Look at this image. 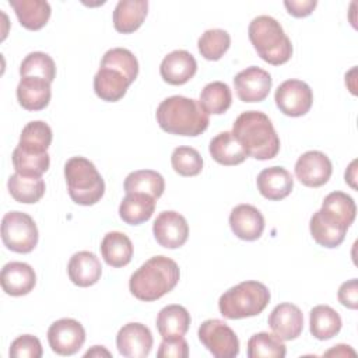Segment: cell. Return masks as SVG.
<instances>
[{
	"instance_id": "cell-1",
	"label": "cell",
	"mask_w": 358,
	"mask_h": 358,
	"mask_svg": "<svg viewBox=\"0 0 358 358\" xmlns=\"http://www.w3.org/2000/svg\"><path fill=\"white\" fill-rule=\"evenodd\" d=\"M138 76L136 56L124 48H112L105 52L99 70L94 77V91L106 102L120 101L127 88Z\"/></svg>"
},
{
	"instance_id": "cell-2",
	"label": "cell",
	"mask_w": 358,
	"mask_h": 358,
	"mask_svg": "<svg viewBox=\"0 0 358 358\" xmlns=\"http://www.w3.org/2000/svg\"><path fill=\"white\" fill-rule=\"evenodd\" d=\"M232 134L245 154L255 159H271L280 151V137L270 117L260 110L242 112L232 124Z\"/></svg>"
},
{
	"instance_id": "cell-3",
	"label": "cell",
	"mask_w": 358,
	"mask_h": 358,
	"mask_svg": "<svg viewBox=\"0 0 358 358\" xmlns=\"http://www.w3.org/2000/svg\"><path fill=\"white\" fill-rule=\"evenodd\" d=\"M180 278V270L175 260L158 255L143 263L129 280V289L134 298L152 302L171 292Z\"/></svg>"
},
{
	"instance_id": "cell-4",
	"label": "cell",
	"mask_w": 358,
	"mask_h": 358,
	"mask_svg": "<svg viewBox=\"0 0 358 358\" xmlns=\"http://www.w3.org/2000/svg\"><path fill=\"white\" fill-rule=\"evenodd\" d=\"M159 127L176 136L196 137L208 127L210 117L199 101L182 95L165 98L155 112Z\"/></svg>"
},
{
	"instance_id": "cell-5",
	"label": "cell",
	"mask_w": 358,
	"mask_h": 358,
	"mask_svg": "<svg viewBox=\"0 0 358 358\" xmlns=\"http://www.w3.org/2000/svg\"><path fill=\"white\" fill-rule=\"evenodd\" d=\"M248 35L259 57L266 63L280 66L291 59L292 43L275 18L255 17L249 24Z\"/></svg>"
},
{
	"instance_id": "cell-6",
	"label": "cell",
	"mask_w": 358,
	"mask_h": 358,
	"mask_svg": "<svg viewBox=\"0 0 358 358\" xmlns=\"http://www.w3.org/2000/svg\"><path fill=\"white\" fill-rule=\"evenodd\" d=\"M268 288L259 281H242L227 289L218 299L220 313L225 319H245L260 315L270 302Z\"/></svg>"
},
{
	"instance_id": "cell-7",
	"label": "cell",
	"mask_w": 358,
	"mask_h": 358,
	"mask_svg": "<svg viewBox=\"0 0 358 358\" xmlns=\"http://www.w3.org/2000/svg\"><path fill=\"white\" fill-rule=\"evenodd\" d=\"M64 179L70 199L80 206L98 203L105 193V182L96 166L84 157H71L64 164Z\"/></svg>"
},
{
	"instance_id": "cell-8",
	"label": "cell",
	"mask_w": 358,
	"mask_h": 358,
	"mask_svg": "<svg viewBox=\"0 0 358 358\" xmlns=\"http://www.w3.org/2000/svg\"><path fill=\"white\" fill-rule=\"evenodd\" d=\"M38 228L31 215L10 211L1 220V239L7 249L15 253H29L38 245Z\"/></svg>"
},
{
	"instance_id": "cell-9",
	"label": "cell",
	"mask_w": 358,
	"mask_h": 358,
	"mask_svg": "<svg viewBox=\"0 0 358 358\" xmlns=\"http://www.w3.org/2000/svg\"><path fill=\"white\" fill-rule=\"evenodd\" d=\"M199 340L215 358H234L239 354L235 331L220 319L204 320L199 327Z\"/></svg>"
},
{
	"instance_id": "cell-10",
	"label": "cell",
	"mask_w": 358,
	"mask_h": 358,
	"mask_svg": "<svg viewBox=\"0 0 358 358\" xmlns=\"http://www.w3.org/2000/svg\"><path fill=\"white\" fill-rule=\"evenodd\" d=\"M274 101L284 115L299 117L310 110L313 92L305 81L291 78L278 85L274 94Z\"/></svg>"
},
{
	"instance_id": "cell-11",
	"label": "cell",
	"mask_w": 358,
	"mask_h": 358,
	"mask_svg": "<svg viewBox=\"0 0 358 358\" xmlns=\"http://www.w3.org/2000/svg\"><path fill=\"white\" fill-rule=\"evenodd\" d=\"M48 341L53 352L74 355L85 341V330L78 320L63 317L49 326Z\"/></svg>"
},
{
	"instance_id": "cell-12",
	"label": "cell",
	"mask_w": 358,
	"mask_h": 358,
	"mask_svg": "<svg viewBox=\"0 0 358 358\" xmlns=\"http://www.w3.org/2000/svg\"><path fill=\"white\" fill-rule=\"evenodd\" d=\"M273 78L268 71L250 66L239 71L234 77V87L238 98L242 102H262L264 101L271 90Z\"/></svg>"
},
{
	"instance_id": "cell-13",
	"label": "cell",
	"mask_w": 358,
	"mask_h": 358,
	"mask_svg": "<svg viewBox=\"0 0 358 358\" xmlns=\"http://www.w3.org/2000/svg\"><path fill=\"white\" fill-rule=\"evenodd\" d=\"M348 228L350 227L341 218L323 207L317 210L309 221L310 235L315 242L329 249H334L343 243Z\"/></svg>"
},
{
	"instance_id": "cell-14",
	"label": "cell",
	"mask_w": 358,
	"mask_h": 358,
	"mask_svg": "<svg viewBox=\"0 0 358 358\" xmlns=\"http://www.w3.org/2000/svg\"><path fill=\"white\" fill-rule=\"evenodd\" d=\"M152 234L159 246L178 249L189 238V224L186 218L176 211H162L152 224Z\"/></svg>"
},
{
	"instance_id": "cell-15",
	"label": "cell",
	"mask_w": 358,
	"mask_h": 358,
	"mask_svg": "<svg viewBox=\"0 0 358 358\" xmlns=\"http://www.w3.org/2000/svg\"><path fill=\"white\" fill-rule=\"evenodd\" d=\"M331 172V161L322 151H306L295 162V176L308 187H320L326 185Z\"/></svg>"
},
{
	"instance_id": "cell-16",
	"label": "cell",
	"mask_w": 358,
	"mask_h": 358,
	"mask_svg": "<svg viewBox=\"0 0 358 358\" xmlns=\"http://www.w3.org/2000/svg\"><path fill=\"white\" fill-rule=\"evenodd\" d=\"M152 344V334L143 323H127L120 327L116 334L117 351L126 358H145L150 354Z\"/></svg>"
},
{
	"instance_id": "cell-17",
	"label": "cell",
	"mask_w": 358,
	"mask_h": 358,
	"mask_svg": "<svg viewBox=\"0 0 358 358\" xmlns=\"http://www.w3.org/2000/svg\"><path fill=\"white\" fill-rule=\"evenodd\" d=\"M267 322L273 333L282 341L295 340L301 336L303 330L302 310L296 305L289 302H282L277 305L271 310Z\"/></svg>"
},
{
	"instance_id": "cell-18",
	"label": "cell",
	"mask_w": 358,
	"mask_h": 358,
	"mask_svg": "<svg viewBox=\"0 0 358 358\" xmlns=\"http://www.w3.org/2000/svg\"><path fill=\"white\" fill-rule=\"evenodd\" d=\"M197 62L192 53L183 49L168 53L159 66L162 80L171 85H182L194 77Z\"/></svg>"
},
{
	"instance_id": "cell-19",
	"label": "cell",
	"mask_w": 358,
	"mask_h": 358,
	"mask_svg": "<svg viewBox=\"0 0 358 358\" xmlns=\"http://www.w3.org/2000/svg\"><path fill=\"white\" fill-rule=\"evenodd\" d=\"M229 227L242 241H256L264 231V217L252 204H238L229 214Z\"/></svg>"
},
{
	"instance_id": "cell-20",
	"label": "cell",
	"mask_w": 358,
	"mask_h": 358,
	"mask_svg": "<svg viewBox=\"0 0 358 358\" xmlns=\"http://www.w3.org/2000/svg\"><path fill=\"white\" fill-rule=\"evenodd\" d=\"M0 281L3 291L11 296H22L29 294L36 284L34 268L24 262H10L3 266Z\"/></svg>"
},
{
	"instance_id": "cell-21",
	"label": "cell",
	"mask_w": 358,
	"mask_h": 358,
	"mask_svg": "<svg viewBox=\"0 0 358 358\" xmlns=\"http://www.w3.org/2000/svg\"><path fill=\"white\" fill-rule=\"evenodd\" d=\"M259 193L271 201H278L289 196L294 187L292 175L282 166L264 168L256 179Z\"/></svg>"
},
{
	"instance_id": "cell-22",
	"label": "cell",
	"mask_w": 358,
	"mask_h": 358,
	"mask_svg": "<svg viewBox=\"0 0 358 358\" xmlns=\"http://www.w3.org/2000/svg\"><path fill=\"white\" fill-rule=\"evenodd\" d=\"M67 274L74 285L85 288L99 281L102 266L95 253L81 250L70 257L67 264Z\"/></svg>"
},
{
	"instance_id": "cell-23",
	"label": "cell",
	"mask_w": 358,
	"mask_h": 358,
	"mask_svg": "<svg viewBox=\"0 0 358 358\" xmlns=\"http://www.w3.org/2000/svg\"><path fill=\"white\" fill-rule=\"evenodd\" d=\"M52 96L50 83L39 77H21L17 85L18 103L27 110L45 109Z\"/></svg>"
},
{
	"instance_id": "cell-24",
	"label": "cell",
	"mask_w": 358,
	"mask_h": 358,
	"mask_svg": "<svg viewBox=\"0 0 358 358\" xmlns=\"http://www.w3.org/2000/svg\"><path fill=\"white\" fill-rule=\"evenodd\" d=\"M147 13V0H120L113 10V27L120 34H131L143 25Z\"/></svg>"
},
{
	"instance_id": "cell-25",
	"label": "cell",
	"mask_w": 358,
	"mask_h": 358,
	"mask_svg": "<svg viewBox=\"0 0 358 358\" xmlns=\"http://www.w3.org/2000/svg\"><path fill=\"white\" fill-rule=\"evenodd\" d=\"M101 255L106 264L115 268L127 266L133 257V243L127 235L119 231L108 232L101 242Z\"/></svg>"
},
{
	"instance_id": "cell-26",
	"label": "cell",
	"mask_w": 358,
	"mask_h": 358,
	"mask_svg": "<svg viewBox=\"0 0 358 358\" xmlns=\"http://www.w3.org/2000/svg\"><path fill=\"white\" fill-rule=\"evenodd\" d=\"M20 24L29 31H39L50 18V4L43 0H10Z\"/></svg>"
},
{
	"instance_id": "cell-27",
	"label": "cell",
	"mask_w": 358,
	"mask_h": 358,
	"mask_svg": "<svg viewBox=\"0 0 358 358\" xmlns=\"http://www.w3.org/2000/svg\"><path fill=\"white\" fill-rule=\"evenodd\" d=\"M155 210V199L144 193H126L119 206V217L129 225L148 221Z\"/></svg>"
},
{
	"instance_id": "cell-28",
	"label": "cell",
	"mask_w": 358,
	"mask_h": 358,
	"mask_svg": "<svg viewBox=\"0 0 358 358\" xmlns=\"http://www.w3.org/2000/svg\"><path fill=\"white\" fill-rule=\"evenodd\" d=\"M190 313L182 305H166L157 316V330L162 338L185 336L190 326Z\"/></svg>"
},
{
	"instance_id": "cell-29",
	"label": "cell",
	"mask_w": 358,
	"mask_h": 358,
	"mask_svg": "<svg viewBox=\"0 0 358 358\" xmlns=\"http://www.w3.org/2000/svg\"><path fill=\"white\" fill-rule=\"evenodd\" d=\"M208 151L215 162L225 166L239 165L248 157L238 140L234 137L232 131H222L213 137L208 145Z\"/></svg>"
},
{
	"instance_id": "cell-30",
	"label": "cell",
	"mask_w": 358,
	"mask_h": 358,
	"mask_svg": "<svg viewBox=\"0 0 358 358\" xmlns=\"http://www.w3.org/2000/svg\"><path fill=\"white\" fill-rule=\"evenodd\" d=\"M7 187L11 197L15 201L24 204L38 203L46 190V185L42 176H25L18 172L8 178Z\"/></svg>"
},
{
	"instance_id": "cell-31",
	"label": "cell",
	"mask_w": 358,
	"mask_h": 358,
	"mask_svg": "<svg viewBox=\"0 0 358 358\" xmlns=\"http://www.w3.org/2000/svg\"><path fill=\"white\" fill-rule=\"evenodd\" d=\"M309 330L317 340H329L341 330L340 315L329 305H317L309 313Z\"/></svg>"
},
{
	"instance_id": "cell-32",
	"label": "cell",
	"mask_w": 358,
	"mask_h": 358,
	"mask_svg": "<svg viewBox=\"0 0 358 358\" xmlns=\"http://www.w3.org/2000/svg\"><path fill=\"white\" fill-rule=\"evenodd\" d=\"M123 187L126 193H144L157 200L165 190V180L157 171L140 169L126 176Z\"/></svg>"
},
{
	"instance_id": "cell-33",
	"label": "cell",
	"mask_w": 358,
	"mask_h": 358,
	"mask_svg": "<svg viewBox=\"0 0 358 358\" xmlns=\"http://www.w3.org/2000/svg\"><path fill=\"white\" fill-rule=\"evenodd\" d=\"M52 129L48 123L43 120H32L22 127L17 147L28 152L42 154L48 152V148L52 144Z\"/></svg>"
},
{
	"instance_id": "cell-34",
	"label": "cell",
	"mask_w": 358,
	"mask_h": 358,
	"mask_svg": "<svg viewBox=\"0 0 358 358\" xmlns=\"http://www.w3.org/2000/svg\"><path fill=\"white\" fill-rule=\"evenodd\" d=\"M199 102L208 115H222L232 103L231 88L222 81L208 83L201 90Z\"/></svg>"
},
{
	"instance_id": "cell-35",
	"label": "cell",
	"mask_w": 358,
	"mask_h": 358,
	"mask_svg": "<svg viewBox=\"0 0 358 358\" xmlns=\"http://www.w3.org/2000/svg\"><path fill=\"white\" fill-rule=\"evenodd\" d=\"M287 347L274 333L260 331L248 340L249 358H284Z\"/></svg>"
},
{
	"instance_id": "cell-36",
	"label": "cell",
	"mask_w": 358,
	"mask_h": 358,
	"mask_svg": "<svg viewBox=\"0 0 358 358\" xmlns=\"http://www.w3.org/2000/svg\"><path fill=\"white\" fill-rule=\"evenodd\" d=\"M13 166L15 172L25 176H42L50 165V157L48 152L35 154L15 147L11 155Z\"/></svg>"
},
{
	"instance_id": "cell-37",
	"label": "cell",
	"mask_w": 358,
	"mask_h": 358,
	"mask_svg": "<svg viewBox=\"0 0 358 358\" xmlns=\"http://www.w3.org/2000/svg\"><path fill=\"white\" fill-rule=\"evenodd\" d=\"M231 46V36L227 31L214 28V29H207L201 34V36L197 41V48L200 55L206 60H220L225 52Z\"/></svg>"
},
{
	"instance_id": "cell-38",
	"label": "cell",
	"mask_w": 358,
	"mask_h": 358,
	"mask_svg": "<svg viewBox=\"0 0 358 358\" xmlns=\"http://www.w3.org/2000/svg\"><path fill=\"white\" fill-rule=\"evenodd\" d=\"M21 77H39L52 83L56 77V64L53 59L43 52L28 53L20 66Z\"/></svg>"
},
{
	"instance_id": "cell-39",
	"label": "cell",
	"mask_w": 358,
	"mask_h": 358,
	"mask_svg": "<svg viewBox=\"0 0 358 358\" xmlns=\"http://www.w3.org/2000/svg\"><path fill=\"white\" fill-rule=\"evenodd\" d=\"M171 164L173 171L180 176H196L203 169V158L200 152L187 145H179L172 151Z\"/></svg>"
},
{
	"instance_id": "cell-40",
	"label": "cell",
	"mask_w": 358,
	"mask_h": 358,
	"mask_svg": "<svg viewBox=\"0 0 358 358\" xmlns=\"http://www.w3.org/2000/svg\"><path fill=\"white\" fill-rule=\"evenodd\" d=\"M322 207L331 211L336 214L338 218H341L348 227L354 222L355 214H357V207L351 196L343 192H331L329 193L323 203Z\"/></svg>"
},
{
	"instance_id": "cell-41",
	"label": "cell",
	"mask_w": 358,
	"mask_h": 358,
	"mask_svg": "<svg viewBox=\"0 0 358 358\" xmlns=\"http://www.w3.org/2000/svg\"><path fill=\"white\" fill-rule=\"evenodd\" d=\"M8 354L13 358H41L43 350L38 337L32 334H22L11 343Z\"/></svg>"
},
{
	"instance_id": "cell-42",
	"label": "cell",
	"mask_w": 358,
	"mask_h": 358,
	"mask_svg": "<svg viewBox=\"0 0 358 358\" xmlns=\"http://www.w3.org/2000/svg\"><path fill=\"white\" fill-rule=\"evenodd\" d=\"M157 355L159 358H187L189 344L183 336L164 338L158 347Z\"/></svg>"
},
{
	"instance_id": "cell-43",
	"label": "cell",
	"mask_w": 358,
	"mask_h": 358,
	"mask_svg": "<svg viewBox=\"0 0 358 358\" xmlns=\"http://www.w3.org/2000/svg\"><path fill=\"white\" fill-rule=\"evenodd\" d=\"M337 298L343 306H345L348 309H357L358 308V281H357V278L343 282L338 288Z\"/></svg>"
},
{
	"instance_id": "cell-44",
	"label": "cell",
	"mask_w": 358,
	"mask_h": 358,
	"mask_svg": "<svg viewBox=\"0 0 358 358\" xmlns=\"http://www.w3.org/2000/svg\"><path fill=\"white\" fill-rule=\"evenodd\" d=\"M284 6L288 11L295 18H303L312 14L315 7L317 6L316 0H285Z\"/></svg>"
},
{
	"instance_id": "cell-45",
	"label": "cell",
	"mask_w": 358,
	"mask_h": 358,
	"mask_svg": "<svg viewBox=\"0 0 358 358\" xmlns=\"http://www.w3.org/2000/svg\"><path fill=\"white\" fill-rule=\"evenodd\" d=\"M326 357L329 355H336V357H347V355H355V351L350 347V345H345V344H337L334 345L331 350L326 351L324 352Z\"/></svg>"
},
{
	"instance_id": "cell-46",
	"label": "cell",
	"mask_w": 358,
	"mask_h": 358,
	"mask_svg": "<svg viewBox=\"0 0 358 358\" xmlns=\"http://www.w3.org/2000/svg\"><path fill=\"white\" fill-rule=\"evenodd\" d=\"M355 165H357V161H352L350 164V166L347 168V171H345V183H348L352 189H357V185H355V178H357Z\"/></svg>"
},
{
	"instance_id": "cell-47",
	"label": "cell",
	"mask_w": 358,
	"mask_h": 358,
	"mask_svg": "<svg viewBox=\"0 0 358 358\" xmlns=\"http://www.w3.org/2000/svg\"><path fill=\"white\" fill-rule=\"evenodd\" d=\"M102 355L110 357L112 354H110L103 345H94L91 350H88V351L84 354L85 358H87V357H102Z\"/></svg>"
}]
</instances>
